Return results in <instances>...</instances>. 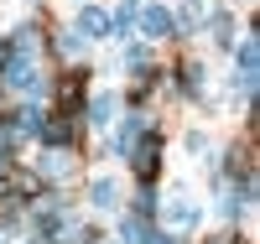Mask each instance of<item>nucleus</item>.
<instances>
[{
    "label": "nucleus",
    "mask_w": 260,
    "mask_h": 244,
    "mask_svg": "<svg viewBox=\"0 0 260 244\" xmlns=\"http://www.w3.org/2000/svg\"><path fill=\"white\" fill-rule=\"evenodd\" d=\"M6 83H11V88H21V94H37L42 73H37V62H31L26 52H16V57H6Z\"/></svg>",
    "instance_id": "nucleus-1"
},
{
    "label": "nucleus",
    "mask_w": 260,
    "mask_h": 244,
    "mask_svg": "<svg viewBox=\"0 0 260 244\" xmlns=\"http://www.w3.org/2000/svg\"><path fill=\"white\" fill-rule=\"evenodd\" d=\"M255 68H260V42L245 37V42H240V88H245V94L255 88Z\"/></svg>",
    "instance_id": "nucleus-2"
},
{
    "label": "nucleus",
    "mask_w": 260,
    "mask_h": 244,
    "mask_svg": "<svg viewBox=\"0 0 260 244\" xmlns=\"http://www.w3.org/2000/svg\"><path fill=\"white\" fill-rule=\"evenodd\" d=\"M141 31L146 37H172V11L167 6H146L141 11Z\"/></svg>",
    "instance_id": "nucleus-3"
},
{
    "label": "nucleus",
    "mask_w": 260,
    "mask_h": 244,
    "mask_svg": "<svg viewBox=\"0 0 260 244\" xmlns=\"http://www.w3.org/2000/svg\"><path fill=\"white\" fill-rule=\"evenodd\" d=\"M104 31H110V16L94 11V6H83V16H78V37H104Z\"/></svg>",
    "instance_id": "nucleus-4"
},
{
    "label": "nucleus",
    "mask_w": 260,
    "mask_h": 244,
    "mask_svg": "<svg viewBox=\"0 0 260 244\" xmlns=\"http://www.w3.org/2000/svg\"><path fill=\"white\" fill-rule=\"evenodd\" d=\"M156 156H161V146H156V141H141V151H136V171H141V177H156Z\"/></svg>",
    "instance_id": "nucleus-5"
},
{
    "label": "nucleus",
    "mask_w": 260,
    "mask_h": 244,
    "mask_svg": "<svg viewBox=\"0 0 260 244\" xmlns=\"http://www.w3.org/2000/svg\"><path fill=\"white\" fill-rule=\"evenodd\" d=\"M89 197H94V208H115V197H120V187L110 182V177H99V182L89 187Z\"/></svg>",
    "instance_id": "nucleus-6"
},
{
    "label": "nucleus",
    "mask_w": 260,
    "mask_h": 244,
    "mask_svg": "<svg viewBox=\"0 0 260 244\" xmlns=\"http://www.w3.org/2000/svg\"><path fill=\"white\" fill-rule=\"evenodd\" d=\"M37 135L47 141V146H68V135H73V125H68V120H52V125H42Z\"/></svg>",
    "instance_id": "nucleus-7"
},
{
    "label": "nucleus",
    "mask_w": 260,
    "mask_h": 244,
    "mask_svg": "<svg viewBox=\"0 0 260 244\" xmlns=\"http://www.w3.org/2000/svg\"><path fill=\"white\" fill-rule=\"evenodd\" d=\"M120 239H125V244H146V239H151V229L141 224V218H125V229H120Z\"/></svg>",
    "instance_id": "nucleus-8"
},
{
    "label": "nucleus",
    "mask_w": 260,
    "mask_h": 244,
    "mask_svg": "<svg viewBox=\"0 0 260 244\" xmlns=\"http://www.w3.org/2000/svg\"><path fill=\"white\" fill-rule=\"evenodd\" d=\"M89 115H94V125H110V115H115V94H99Z\"/></svg>",
    "instance_id": "nucleus-9"
},
{
    "label": "nucleus",
    "mask_w": 260,
    "mask_h": 244,
    "mask_svg": "<svg viewBox=\"0 0 260 244\" xmlns=\"http://www.w3.org/2000/svg\"><path fill=\"white\" fill-rule=\"evenodd\" d=\"M16 130H21V135H37V130H42V115H37V109H21V115H16Z\"/></svg>",
    "instance_id": "nucleus-10"
},
{
    "label": "nucleus",
    "mask_w": 260,
    "mask_h": 244,
    "mask_svg": "<svg viewBox=\"0 0 260 244\" xmlns=\"http://www.w3.org/2000/svg\"><path fill=\"white\" fill-rule=\"evenodd\" d=\"M141 130H146V120L136 115V120H130V125L120 130V151H136V135H141Z\"/></svg>",
    "instance_id": "nucleus-11"
},
{
    "label": "nucleus",
    "mask_w": 260,
    "mask_h": 244,
    "mask_svg": "<svg viewBox=\"0 0 260 244\" xmlns=\"http://www.w3.org/2000/svg\"><path fill=\"white\" fill-rule=\"evenodd\" d=\"M78 94H83L78 78H62V104H78Z\"/></svg>",
    "instance_id": "nucleus-12"
},
{
    "label": "nucleus",
    "mask_w": 260,
    "mask_h": 244,
    "mask_svg": "<svg viewBox=\"0 0 260 244\" xmlns=\"http://www.w3.org/2000/svg\"><path fill=\"white\" fill-rule=\"evenodd\" d=\"M57 239H62V244H83V239H89V234H83V229H78V224H68V229H62V234H57Z\"/></svg>",
    "instance_id": "nucleus-13"
},
{
    "label": "nucleus",
    "mask_w": 260,
    "mask_h": 244,
    "mask_svg": "<svg viewBox=\"0 0 260 244\" xmlns=\"http://www.w3.org/2000/svg\"><path fill=\"white\" fill-rule=\"evenodd\" d=\"M6 57H11V42H6V37H0V68H6Z\"/></svg>",
    "instance_id": "nucleus-14"
},
{
    "label": "nucleus",
    "mask_w": 260,
    "mask_h": 244,
    "mask_svg": "<svg viewBox=\"0 0 260 244\" xmlns=\"http://www.w3.org/2000/svg\"><path fill=\"white\" fill-rule=\"evenodd\" d=\"M146 244H177V239H167V234H151V239H146Z\"/></svg>",
    "instance_id": "nucleus-15"
},
{
    "label": "nucleus",
    "mask_w": 260,
    "mask_h": 244,
    "mask_svg": "<svg viewBox=\"0 0 260 244\" xmlns=\"http://www.w3.org/2000/svg\"><path fill=\"white\" fill-rule=\"evenodd\" d=\"M213 244H240V239H213Z\"/></svg>",
    "instance_id": "nucleus-16"
}]
</instances>
